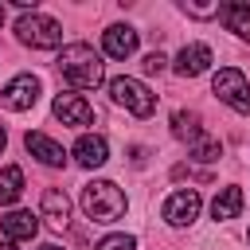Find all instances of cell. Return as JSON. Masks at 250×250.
I'll return each instance as SVG.
<instances>
[{"label":"cell","mask_w":250,"mask_h":250,"mask_svg":"<svg viewBox=\"0 0 250 250\" xmlns=\"http://www.w3.org/2000/svg\"><path fill=\"white\" fill-rule=\"evenodd\" d=\"M180 8H184L188 16H195V20H207V16H219V8H223V4H191V0H184Z\"/></svg>","instance_id":"cell-21"},{"label":"cell","mask_w":250,"mask_h":250,"mask_svg":"<svg viewBox=\"0 0 250 250\" xmlns=\"http://www.w3.org/2000/svg\"><path fill=\"white\" fill-rule=\"evenodd\" d=\"M219 16H223L227 31H234L242 43H250V4H238V0H230V4H223V8H219Z\"/></svg>","instance_id":"cell-16"},{"label":"cell","mask_w":250,"mask_h":250,"mask_svg":"<svg viewBox=\"0 0 250 250\" xmlns=\"http://www.w3.org/2000/svg\"><path fill=\"white\" fill-rule=\"evenodd\" d=\"M23 145H27V152H31L39 164H47V168H62V164H66L62 145H59V141H51L47 133H27V137H23Z\"/></svg>","instance_id":"cell-11"},{"label":"cell","mask_w":250,"mask_h":250,"mask_svg":"<svg viewBox=\"0 0 250 250\" xmlns=\"http://www.w3.org/2000/svg\"><path fill=\"white\" fill-rule=\"evenodd\" d=\"M59 70H62V78H66L74 90H94V86L105 82L102 55H98L90 43H70V47H62V55H59Z\"/></svg>","instance_id":"cell-1"},{"label":"cell","mask_w":250,"mask_h":250,"mask_svg":"<svg viewBox=\"0 0 250 250\" xmlns=\"http://www.w3.org/2000/svg\"><path fill=\"white\" fill-rule=\"evenodd\" d=\"M172 137H176V141H188V145H195V141L203 137L199 113H191V109H176V113H172Z\"/></svg>","instance_id":"cell-17"},{"label":"cell","mask_w":250,"mask_h":250,"mask_svg":"<svg viewBox=\"0 0 250 250\" xmlns=\"http://www.w3.org/2000/svg\"><path fill=\"white\" fill-rule=\"evenodd\" d=\"M211 90H215V98L227 102L234 113H250V82H246V74H242L238 66H223V70H215Z\"/></svg>","instance_id":"cell-5"},{"label":"cell","mask_w":250,"mask_h":250,"mask_svg":"<svg viewBox=\"0 0 250 250\" xmlns=\"http://www.w3.org/2000/svg\"><path fill=\"white\" fill-rule=\"evenodd\" d=\"M82 211H86V219H94V223H117L121 215H125V207H129V199H125V191L113 184V180H90L86 188H82Z\"/></svg>","instance_id":"cell-2"},{"label":"cell","mask_w":250,"mask_h":250,"mask_svg":"<svg viewBox=\"0 0 250 250\" xmlns=\"http://www.w3.org/2000/svg\"><path fill=\"white\" fill-rule=\"evenodd\" d=\"M23 195V172L16 168V164H8V168H0V207H8V203H16Z\"/></svg>","instance_id":"cell-18"},{"label":"cell","mask_w":250,"mask_h":250,"mask_svg":"<svg viewBox=\"0 0 250 250\" xmlns=\"http://www.w3.org/2000/svg\"><path fill=\"white\" fill-rule=\"evenodd\" d=\"M109 98H113L117 105H125L133 117H148V113L156 109V94H152L141 78H129V74H121V78L109 82Z\"/></svg>","instance_id":"cell-4"},{"label":"cell","mask_w":250,"mask_h":250,"mask_svg":"<svg viewBox=\"0 0 250 250\" xmlns=\"http://www.w3.org/2000/svg\"><path fill=\"white\" fill-rule=\"evenodd\" d=\"M199 211H203V199L195 188H180L164 199V223L168 227H191L199 219Z\"/></svg>","instance_id":"cell-6"},{"label":"cell","mask_w":250,"mask_h":250,"mask_svg":"<svg viewBox=\"0 0 250 250\" xmlns=\"http://www.w3.org/2000/svg\"><path fill=\"white\" fill-rule=\"evenodd\" d=\"M39 215H43L51 227H66V219H70V199H66V191H62V188H47L43 199H39Z\"/></svg>","instance_id":"cell-13"},{"label":"cell","mask_w":250,"mask_h":250,"mask_svg":"<svg viewBox=\"0 0 250 250\" xmlns=\"http://www.w3.org/2000/svg\"><path fill=\"white\" fill-rule=\"evenodd\" d=\"M0 250H16V242H8V238H4V242H0Z\"/></svg>","instance_id":"cell-24"},{"label":"cell","mask_w":250,"mask_h":250,"mask_svg":"<svg viewBox=\"0 0 250 250\" xmlns=\"http://www.w3.org/2000/svg\"><path fill=\"white\" fill-rule=\"evenodd\" d=\"M94 250H137V238L133 234H105Z\"/></svg>","instance_id":"cell-20"},{"label":"cell","mask_w":250,"mask_h":250,"mask_svg":"<svg viewBox=\"0 0 250 250\" xmlns=\"http://www.w3.org/2000/svg\"><path fill=\"white\" fill-rule=\"evenodd\" d=\"M74 160H78L82 168H102V164L109 160V145H105V137H98V133H82V137L74 141Z\"/></svg>","instance_id":"cell-12"},{"label":"cell","mask_w":250,"mask_h":250,"mask_svg":"<svg viewBox=\"0 0 250 250\" xmlns=\"http://www.w3.org/2000/svg\"><path fill=\"white\" fill-rule=\"evenodd\" d=\"M0 23H4V8H0Z\"/></svg>","instance_id":"cell-26"},{"label":"cell","mask_w":250,"mask_h":250,"mask_svg":"<svg viewBox=\"0 0 250 250\" xmlns=\"http://www.w3.org/2000/svg\"><path fill=\"white\" fill-rule=\"evenodd\" d=\"M211 62H215V55H211L207 43H188V47L176 55V74H180V78H195V74L211 70Z\"/></svg>","instance_id":"cell-10"},{"label":"cell","mask_w":250,"mask_h":250,"mask_svg":"<svg viewBox=\"0 0 250 250\" xmlns=\"http://www.w3.org/2000/svg\"><path fill=\"white\" fill-rule=\"evenodd\" d=\"M16 39L31 51H55L62 43V27H59V20H51L43 12H23L16 20Z\"/></svg>","instance_id":"cell-3"},{"label":"cell","mask_w":250,"mask_h":250,"mask_svg":"<svg viewBox=\"0 0 250 250\" xmlns=\"http://www.w3.org/2000/svg\"><path fill=\"white\" fill-rule=\"evenodd\" d=\"M211 215H215V223L238 219V215H242V188H238V184L223 188V191H219V195L211 199Z\"/></svg>","instance_id":"cell-15"},{"label":"cell","mask_w":250,"mask_h":250,"mask_svg":"<svg viewBox=\"0 0 250 250\" xmlns=\"http://www.w3.org/2000/svg\"><path fill=\"white\" fill-rule=\"evenodd\" d=\"M39 250H59V246H55V242H43V246H39Z\"/></svg>","instance_id":"cell-25"},{"label":"cell","mask_w":250,"mask_h":250,"mask_svg":"<svg viewBox=\"0 0 250 250\" xmlns=\"http://www.w3.org/2000/svg\"><path fill=\"white\" fill-rule=\"evenodd\" d=\"M4 145H8V133H4V125H0V152H4Z\"/></svg>","instance_id":"cell-23"},{"label":"cell","mask_w":250,"mask_h":250,"mask_svg":"<svg viewBox=\"0 0 250 250\" xmlns=\"http://www.w3.org/2000/svg\"><path fill=\"white\" fill-rule=\"evenodd\" d=\"M0 102H4L8 109H16V113L31 109V105L39 102V78H35V74H16V78H12L8 86H4Z\"/></svg>","instance_id":"cell-8"},{"label":"cell","mask_w":250,"mask_h":250,"mask_svg":"<svg viewBox=\"0 0 250 250\" xmlns=\"http://www.w3.org/2000/svg\"><path fill=\"white\" fill-rule=\"evenodd\" d=\"M102 51H105L109 59H129V55L137 51V31H133L129 23H109V27L102 31Z\"/></svg>","instance_id":"cell-9"},{"label":"cell","mask_w":250,"mask_h":250,"mask_svg":"<svg viewBox=\"0 0 250 250\" xmlns=\"http://www.w3.org/2000/svg\"><path fill=\"white\" fill-rule=\"evenodd\" d=\"M55 117L62 121V125H74V129H82V125H90L94 121V105L82 98V94H74V90H66V94H55Z\"/></svg>","instance_id":"cell-7"},{"label":"cell","mask_w":250,"mask_h":250,"mask_svg":"<svg viewBox=\"0 0 250 250\" xmlns=\"http://www.w3.org/2000/svg\"><path fill=\"white\" fill-rule=\"evenodd\" d=\"M0 230H4L8 242H23V238H35L39 219H35L31 211H8V215L0 219Z\"/></svg>","instance_id":"cell-14"},{"label":"cell","mask_w":250,"mask_h":250,"mask_svg":"<svg viewBox=\"0 0 250 250\" xmlns=\"http://www.w3.org/2000/svg\"><path fill=\"white\" fill-rule=\"evenodd\" d=\"M164 62H168V59H164L160 51H152V55H145V70H148V74H156V70H164Z\"/></svg>","instance_id":"cell-22"},{"label":"cell","mask_w":250,"mask_h":250,"mask_svg":"<svg viewBox=\"0 0 250 250\" xmlns=\"http://www.w3.org/2000/svg\"><path fill=\"white\" fill-rule=\"evenodd\" d=\"M191 156L195 160H203V164H211V160H219L223 156V145H219V137H211V133H203L195 145H191Z\"/></svg>","instance_id":"cell-19"}]
</instances>
